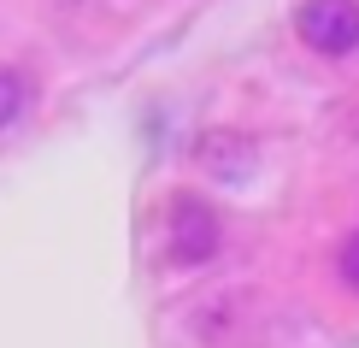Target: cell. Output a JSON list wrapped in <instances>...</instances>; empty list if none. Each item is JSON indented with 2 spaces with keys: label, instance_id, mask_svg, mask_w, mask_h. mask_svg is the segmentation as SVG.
<instances>
[{
  "label": "cell",
  "instance_id": "cell-4",
  "mask_svg": "<svg viewBox=\"0 0 359 348\" xmlns=\"http://www.w3.org/2000/svg\"><path fill=\"white\" fill-rule=\"evenodd\" d=\"M336 271H341V283H348V290H359V231H353V236H341V248H336Z\"/></svg>",
  "mask_w": 359,
  "mask_h": 348
},
{
  "label": "cell",
  "instance_id": "cell-3",
  "mask_svg": "<svg viewBox=\"0 0 359 348\" xmlns=\"http://www.w3.org/2000/svg\"><path fill=\"white\" fill-rule=\"evenodd\" d=\"M24 101H29V89H24V77L12 65H0V130L12 124V118L24 112Z\"/></svg>",
  "mask_w": 359,
  "mask_h": 348
},
{
  "label": "cell",
  "instance_id": "cell-2",
  "mask_svg": "<svg viewBox=\"0 0 359 348\" xmlns=\"http://www.w3.org/2000/svg\"><path fill=\"white\" fill-rule=\"evenodd\" d=\"M218 254V213L201 207L194 195H177L171 201V260L177 266H201Z\"/></svg>",
  "mask_w": 359,
  "mask_h": 348
},
{
  "label": "cell",
  "instance_id": "cell-1",
  "mask_svg": "<svg viewBox=\"0 0 359 348\" xmlns=\"http://www.w3.org/2000/svg\"><path fill=\"white\" fill-rule=\"evenodd\" d=\"M294 30L312 53L324 59H348L359 53V0H301Z\"/></svg>",
  "mask_w": 359,
  "mask_h": 348
}]
</instances>
